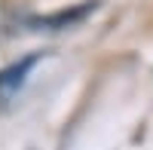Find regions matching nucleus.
<instances>
[{
    "label": "nucleus",
    "instance_id": "obj_1",
    "mask_svg": "<svg viewBox=\"0 0 153 150\" xmlns=\"http://www.w3.org/2000/svg\"><path fill=\"white\" fill-rule=\"evenodd\" d=\"M31 65H34V58H28V61H22L19 68H9V71H3V77H0V92L6 95V92L12 89V86H16V83H22V80H25V71H28Z\"/></svg>",
    "mask_w": 153,
    "mask_h": 150
}]
</instances>
